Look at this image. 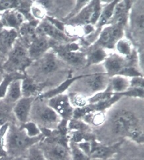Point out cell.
Masks as SVG:
<instances>
[{"label":"cell","instance_id":"obj_11","mask_svg":"<svg viewBox=\"0 0 144 160\" xmlns=\"http://www.w3.org/2000/svg\"><path fill=\"white\" fill-rule=\"evenodd\" d=\"M34 97H22L13 105V114L21 124L29 121Z\"/></svg>","mask_w":144,"mask_h":160},{"label":"cell","instance_id":"obj_31","mask_svg":"<svg viewBox=\"0 0 144 160\" xmlns=\"http://www.w3.org/2000/svg\"><path fill=\"white\" fill-rule=\"evenodd\" d=\"M72 106L74 109L83 108L89 104L88 98L80 93L72 92L68 95Z\"/></svg>","mask_w":144,"mask_h":160},{"label":"cell","instance_id":"obj_39","mask_svg":"<svg viewBox=\"0 0 144 160\" xmlns=\"http://www.w3.org/2000/svg\"><path fill=\"white\" fill-rule=\"evenodd\" d=\"M2 67H0V73H2Z\"/></svg>","mask_w":144,"mask_h":160},{"label":"cell","instance_id":"obj_41","mask_svg":"<svg viewBox=\"0 0 144 160\" xmlns=\"http://www.w3.org/2000/svg\"><path fill=\"white\" fill-rule=\"evenodd\" d=\"M0 131H1V126H0Z\"/></svg>","mask_w":144,"mask_h":160},{"label":"cell","instance_id":"obj_5","mask_svg":"<svg viewBox=\"0 0 144 160\" xmlns=\"http://www.w3.org/2000/svg\"><path fill=\"white\" fill-rule=\"evenodd\" d=\"M31 62L27 49L21 43H15L3 68L7 70L8 73H21L30 66Z\"/></svg>","mask_w":144,"mask_h":160},{"label":"cell","instance_id":"obj_12","mask_svg":"<svg viewBox=\"0 0 144 160\" xmlns=\"http://www.w3.org/2000/svg\"><path fill=\"white\" fill-rule=\"evenodd\" d=\"M129 66L128 59L114 53L107 56L104 61V68L106 73L111 78L120 75L123 70Z\"/></svg>","mask_w":144,"mask_h":160},{"label":"cell","instance_id":"obj_29","mask_svg":"<svg viewBox=\"0 0 144 160\" xmlns=\"http://www.w3.org/2000/svg\"><path fill=\"white\" fill-rule=\"evenodd\" d=\"M31 16L37 21H43L47 17V9L39 2H34L29 8Z\"/></svg>","mask_w":144,"mask_h":160},{"label":"cell","instance_id":"obj_9","mask_svg":"<svg viewBox=\"0 0 144 160\" xmlns=\"http://www.w3.org/2000/svg\"><path fill=\"white\" fill-rule=\"evenodd\" d=\"M47 104L55 111L62 120L68 122L73 118L74 108L68 95L62 93L47 99Z\"/></svg>","mask_w":144,"mask_h":160},{"label":"cell","instance_id":"obj_23","mask_svg":"<svg viewBox=\"0 0 144 160\" xmlns=\"http://www.w3.org/2000/svg\"><path fill=\"white\" fill-rule=\"evenodd\" d=\"M117 2L118 1H112L102 6L100 18L96 25L97 29H100L108 24L113 16L114 7Z\"/></svg>","mask_w":144,"mask_h":160},{"label":"cell","instance_id":"obj_22","mask_svg":"<svg viewBox=\"0 0 144 160\" xmlns=\"http://www.w3.org/2000/svg\"><path fill=\"white\" fill-rule=\"evenodd\" d=\"M42 88V86L35 82L31 78L25 76L21 80V90L23 97H34Z\"/></svg>","mask_w":144,"mask_h":160},{"label":"cell","instance_id":"obj_3","mask_svg":"<svg viewBox=\"0 0 144 160\" xmlns=\"http://www.w3.org/2000/svg\"><path fill=\"white\" fill-rule=\"evenodd\" d=\"M109 77L106 73H96L79 76L70 86L72 92L80 93L88 98L104 91L108 86Z\"/></svg>","mask_w":144,"mask_h":160},{"label":"cell","instance_id":"obj_20","mask_svg":"<svg viewBox=\"0 0 144 160\" xmlns=\"http://www.w3.org/2000/svg\"><path fill=\"white\" fill-rule=\"evenodd\" d=\"M130 12L129 18L130 19L132 27L133 29L136 36H141L143 33V6L141 7L140 5L139 6L133 7L132 6Z\"/></svg>","mask_w":144,"mask_h":160},{"label":"cell","instance_id":"obj_21","mask_svg":"<svg viewBox=\"0 0 144 160\" xmlns=\"http://www.w3.org/2000/svg\"><path fill=\"white\" fill-rule=\"evenodd\" d=\"M22 79H15L11 82L7 88L6 97L4 99L9 103L14 105L22 96L21 90Z\"/></svg>","mask_w":144,"mask_h":160},{"label":"cell","instance_id":"obj_4","mask_svg":"<svg viewBox=\"0 0 144 160\" xmlns=\"http://www.w3.org/2000/svg\"><path fill=\"white\" fill-rule=\"evenodd\" d=\"M30 119L41 129L49 130L57 129L62 121L61 118L49 106L47 102L44 103L41 99L40 102L34 101L29 119Z\"/></svg>","mask_w":144,"mask_h":160},{"label":"cell","instance_id":"obj_10","mask_svg":"<svg viewBox=\"0 0 144 160\" xmlns=\"http://www.w3.org/2000/svg\"><path fill=\"white\" fill-rule=\"evenodd\" d=\"M51 39L41 35H37L33 38L27 49L29 58L32 60H37L50 50Z\"/></svg>","mask_w":144,"mask_h":160},{"label":"cell","instance_id":"obj_30","mask_svg":"<svg viewBox=\"0 0 144 160\" xmlns=\"http://www.w3.org/2000/svg\"><path fill=\"white\" fill-rule=\"evenodd\" d=\"M108 55L103 48H94L93 51L88 54L86 58V63L88 65L96 64L104 62Z\"/></svg>","mask_w":144,"mask_h":160},{"label":"cell","instance_id":"obj_25","mask_svg":"<svg viewBox=\"0 0 144 160\" xmlns=\"http://www.w3.org/2000/svg\"><path fill=\"white\" fill-rule=\"evenodd\" d=\"M78 77L79 76L75 78H72L71 79H67V81L63 82L60 86H58L57 88L49 90V91L41 94V96H39V99H49L54 96H57V95L64 93V92H65L67 89H69V88H70V86L73 83V82L75 81L77 79H78Z\"/></svg>","mask_w":144,"mask_h":160},{"label":"cell","instance_id":"obj_37","mask_svg":"<svg viewBox=\"0 0 144 160\" xmlns=\"http://www.w3.org/2000/svg\"><path fill=\"white\" fill-rule=\"evenodd\" d=\"M10 160H24V157L19 156V157H16V158H12Z\"/></svg>","mask_w":144,"mask_h":160},{"label":"cell","instance_id":"obj_24","mask_svg":"<svg viewBox=\"0 0 144 160\" xmlns=\"http://www.w3.org/2000/svg\"><path fill=\"white\" fill-rule=\"evenodd\" d=\"M116 53L124 58L129 59L133 53V46L130 39L123 37L116 43L114 48Z\"/></svg>","mask_w":144,"mask_h":160},{"label":"cell","instance_id":"obj_27","mask_svg":"<svg viewBox=\"0 0 144 160\" xmlns=\"http://www.w3.org/2000/svg\"><path fill=\"white\" fill-rule=\"evenodd\" d=\"M13 105L9 103L4 99H0V126L8 123L7 121L13 113Z\"/></svg>","mask_w":144,"mask_h":160},{"label":"cell","instance_id":"obj_6","mask_svg":"<svg viewBox=\"0 0 144 160\" xmlns=\"http://www.w3.org/2000/svg\"><path fill=\"white\" fill-rule=\"evenodd\" d=\"M47 160H72L69 145L63 139H47L39 146Z\"/></svg>","mask_w":144,"mask_h":160},{"label":"cell","instance_id":"obj_26","mask_svg":"<svg viewBox=\"0 0 144 160\" xmlns=\"http://www.w3.org/2000/svg\"><path fill=\"white\" fill-rule=\"evenodd\" d=\"M25 76H24L21 73L17 72L8 73L7 75H5L0 82V99H4L6 97L7 88L12 82L15 79H23Z\"/></svg>","mask_w":144,"mask_h":160},{"label":"cell","instance_id":"obj_38","mask_svg":"<svg viewBox=\"0 0 144 160\" xmlns=\"http://www.w3.org/2000/svg\"><path fill=\"white\" fill-rule=\"evenodd\" d=\"M6 157H0V160H6Z\"/></svg>","mask_w":144,"mask_h":160},{"label":"cell","instance_id":"obj_34","mask_svg":"<svg viewBox=\"0 0 144 160\" xmlns=\"http://www.w3.org/2000/svg\"><path fill=\"white\" fill-rule=\"evenodd\" d=\"M118 96L123 97H128V98H143V88H130L127 91L124 92L120 94H116Z\"/></svg>","mask_w":144,"mask_h":160},{"label":"cell","instance_id":"obj_28","mask_svg":"<svg viewBox=\"0 0 144 160\" xmlns=\"http://www.w3.org/2000/svg\"><path fill=\"white\" fill-rule=\"evenodd\" d=\"M19 128L26 132L27 136L31 138L39 137L43 134L41 128L39 127L37 123L33 122V121H28L26 123L21 124Z\"/></svg>","mask_w":144,"mask_h":160},{"label":"cell","instance_id":"obj_13","mask_svg":"<svg viewBox=\"0 0 144 160\" xmlns=\"http://www.w3.org/2000/svg\"><path fill=\"white\" fill-rule=\"evenodd\" d=\"M36 32L37 35H41V36H45L49 39L51 38L57 40V41L67 42L71 39L70 38H68L64 33V31H62L56 26H54L47 19L43 20L41 22L38 24L36 28Z\"/></svg>","mask_w":144,"mask_h":160},{"label":"cell","instance_id":"obj_16","mask_svg":"<svg viewBox=\"0 0 144 160\" xmlns=\"http://www.w3.org/2000/svg\"><path fill=\"white\" fill-rule=\"evenodd\" d=\"M38 60V71L43 75L56 72L59 67V59L57 53L49 50Z\"/></svg>","mask_w":144,"mask_h":160},{"label":"cell","instance_id":"obj_2","mask_svg":"<svg viewBox=\"0 0 144 160\" xmlns=\"http://www.w3.org/2000/svg\"><path fill=\"white\" fill-rule=\"evenodd\" d=\"M44 136L29 138L22 129L16 126H9L4 138L5 149L7 156L12 158L21 156V155L34 145L40 142Z\"/></svg>","mask_w":144,"mask_h":160},{"label":"cell","instance_id":"obj_36","mask_svg":"<svg viewBox=\"0 0 144 160\" xmlns=\"http://www.w3.org/2000/svg\"><path fill=\"white\" fill-rule=\"evenodd\" d=\"M132 88H143V78L142 76L131 78L130 87Z\"/></svg>","mask_w":144,"mask_h":160},{"label":"cell","instance_id":"obj_33","mask_svg":"<svg viewBox=\"0 0 144 160\" xmlns=\"http://www.w3.org/2000/svg\"><path fill=\"white\" fill-rule=\"evenodd\" d=\"M72 160H91V158L84 153L77 146V143L71 142L69 144Z\"/></svg>","mask_w":144,"mask_h":160},{"label":"cell","instance_id":"obj_8","mask_svg":"<svg viewBox=\"0 0 144 160\" xmlns=\"http://www.w3.org/2000/svg\"><path fill=\"white\" fill-rule=\"evenodd\" d=\"M123 140H120L115 143L102 144L96 142L95 139H92L91 149L89 158L95 160H109L114 157L119 152L122 146Z\"/></svg>","mask_w":144,"mask_h":160},{"label":"cell","instance_id":"obj_18","mask_svg":"<svg viewBox=\"0 0 144 160\" xmlns=\"http://www.w3.org/2000/svg\"><path fill=\"white\" fill-rule=\"evenodd\" d=\"M94 5V1L88 2L76 16L68 20L69 24L71 26H85V25L91 24Z\"/></svg>","mask_w":144,"mask_h":160},{"label":"cell","instance_id":"obj_35","mask_svg":"<svg viewBox=\"0 0 144 160\" xmlns=\"http://www.w3.org/2000/svg\"><path fill=\"white\" fill-rule=\"evenodd\" d=\"M18 1H0V12L6 11L10 9H16L19 6Z\"/></svg>","mask_w":144,"mask_h":160},{"label":"cell","instance_id":"obj_15","mask_svg":"<svg viewBox=\"0 0 144 160\" xmlns=\"http://www.w3.org/2000/svg\"><path fill=\"white\" fill-rule=\"evenodd\" d=\"M132 3L129 1H118L114 7L113 16L108 25H120L126 26L130 16Z\"/></svg>","mask_w":144,"mask_h":160},{"label":"cell","instance_id":"obj_14","mask_svg":"<svg viewBox=\"0 0 144 160\" xmlns=\"http://www.w3.org/2000/svg\"><path fill=\"white\" fill-rule=\"evenodd\" d=\"M25 18L22 13L16 9H10L3 12L0 15V22L7 29L17 30L24 23Z\"/></svg>","mask_w":144,"mask_h":160},{"label":"cell","instance_id":"obj_7","mask_svg":"<svg viewBox=\"0 0 144 160\" xmlns=\"http://www.w3.org/2000/svg\"><path fill=\"white\" fill-rule=\"evenodd\" d=\"M124 33L125 26L108 25L102 28L94 46L96 48L113 49L118 40L124 37Z\"/></svg>","mask_w":144,"mask_h":160},{"label":"cell","instance_id":"obj_1","mask_svg":"<svg viewBox=\"0 0 144 160\" xmlns=\"http://www.w3.org/2000/svg\"><path fill=\"white\" fill-rule=\"evenodd\" d=\"M112 134L126 138L138 144L143 143V129L141 119L128 109H118L112 114L109 123Z\"/></svg>","mask_w":144,"mask_h":160},{"label":"cell","instance_id":"obj_19","mask_svg":"<svg viewBox=\"0 0 144 160\" xmlns=\"http://www.w3.org/2000/svg\"><path fill=\"white\" fill-rule=\"evenodd\" d=\"M130 87V79L129 78L117 75L110 78L108 86L105 90L114 94H120L127 91Z\"/></svg>","mask_w":144,"mask_h":160},{"label":"cell","instance_id":"obj_32","mask_svg":"<svg viewBox=\"0 0 144 160\" xmlns=\"http://www.w3.org/2000/svg\"><path fill=\"white\" fill-rule=\"evenodd\" d=\"M37 144L34 145L27 150V155L24 157V160H47Z\"/></svg>","mask_w":144,"mask_h":160},{"label":"cell","instance_id":"obj_40","mask_svg":"<svg viewBox=\"0 0 144 160\" xmlns=\"http://www.w3.org/2000/svg\"><path fill=\"white\" fill-rule=\"evenodd\" d=\"M1 81H2V79H0V82H1Z\"/></svg>","mask_w":144,"mask_h":160},{"label":"cell","instance_id":"obj_17","mask_svg":"<svg viewBox=\"0 0 144 160\" xmlns=\"http://www.w3.org/2000/svg\"><path fill=\"white\" fill-rule=\"evenodd\" d=\"M58 56L70 64L81 66L86 63V58L84 54L76 52L71 48H58L54 52Z\"/></svg>","mask_w":144,"mask_h":160}]
</instances>
